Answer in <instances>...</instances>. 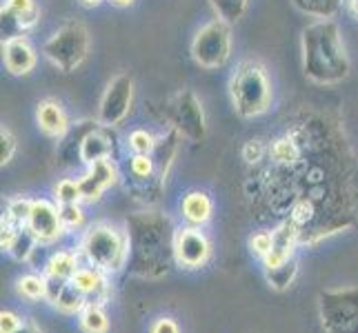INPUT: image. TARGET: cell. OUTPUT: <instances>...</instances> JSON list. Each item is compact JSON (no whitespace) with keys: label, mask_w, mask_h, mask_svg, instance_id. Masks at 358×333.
<instances>
[{"label":"cell","mask_w":358,"mask_h":333,"mask_svg":"<svg viewBox=\"0 0 358 333\" xmlns=\"http://www.w3.org/2000/svg\"><path fill=\"white\" fill-rule=\"evenodd\" d=\"M134 105V78L129 73H118L109 80L98 105V122L105 127H118L129 116Z\"/></svg>","instance_id":"cell-7"},{"label":"cell","mask_w":358,"mask_h":333,"mask_svg":"<svg viewBox=\"0 0 358 333\" xmlns=\"http://www.w3.org/2000/svg\"><path fill=\"white\" fill-rule=\"evenodd\" d=\"M294 7L312 18H334L343 0H292Z\"/></svg>","instance_id":"cell-18"},{"label":"cell","mask_w":358,"mask_h":333,"mask_svg":"<svg viewBox=\"0 0 358 333\" xmlns=\"http://www.w3.org/2000/svg\"><path fill=\"white\" fill-rule=\"evenodd\" d=\"M36 122H38V129L49 138H63L69 131V118L63 105L54 98H45L36 105Z\"/></svg>","instance_id":"cell-12"},{"label":"cell","mask_w":358,"mask_h":333,"mask_svg":"<svg viewBox=\"0 0 358 333\" xmlns=\"http://www.w3.org/2000/svg\"><path fill=\"white\" fill-rule=\"evenodd\" d=\"M212 244L199 227H182L174 233V256L182 267H201L209 258Z\"/></svg>","instance_id":"cell-9"},{"label":"cell","mask_w":358,"mask_h":333,"mask_svg":"<svg viewBox=\"0 0 358 333\" xmlns=\"http://www.w3.org/2000/svg\"><path fill=\"white\" fill-rule=\"evenodd\" d=\"M85 302H87V295H85L78 287H73L71 282H67L63 293L58 295V300L54 302L63 313H76L85 309Z\"/></svg>","instance_id":"cell-21"},{"label":"cell","mask_w":358,"mask_h":333,"mask_svg":"<svg viewBox=\"0 0 358 333\" xmlns=\"http://www.w3.org/2000/svg\"><path fill=\"white\" fill-rule=\"evenodd\" d=\"M78 184H80V195L85 202H98L101 195L105 193V187L90 174V171L83 178H78Z\"/></svg>","instance_id":"cell-30"},{"label":"cell","mask_w":358,"mask_h":333,"mask_svg":"<svg viewBox=\"0 0 358 333\" xmlns=\"http://www.w3.org/2000/svg\"><path fill=\"white\" fill-rule=\"evenodd\" d=\"M303 71L316 84H338L350 76V58L336 20L320 18L303 31Z\"/></svg>","instance_id":"cell-1"},{"label":"cell","mask_w":358,"mask_h":333,"mask_svg":"<svg viewBox=\"0 0 358 333\" xmlns=\"http://www.w3.org/2000/svg\"><path fill=\"white\" fill-rule=\"evenodd\" d=\"M18 291L29 300H38L45 298L47 293V280L38 278V276H24L18 280Z\"/></svg>","instance_id":"cell-27"},{"label":"cell","mask_w":358,"mask_h":333,"mask_svg":"<svg viewBox=\"0 0 358 333\" xmlns=\"http://www.w3.org/2000/svg\"><path fill=\"white\" fill-rule=\"evenodd\" d=\"M90 54V31L80 20H67L43 45V56L56 69L76 71Z\"/></svg>","instance_id":"cell-3"},{"label":"cell","mask_w":358,"mask_h":333,"mask_svg":"<svg viewBox=\"0 0 358 333\" xmlns=\"http://www.w3.org/2000/svg\"><path fill=\"white\" fill-rule=\"evenodd\" d=\"M16 333H41L36 327H31V325H27V327H22V329H18Z\"/></svg>","instance_id":"cell-41"},{"label":"cell","mask_w":358,"mask_h":333,"mask_svg":"<svg viewBox=\"0 0 358 333\" xmlns=\"http://www.w3.org/2000/svg\"><path fill=\"white\" fill-rule=\"evenodd\" d=\"M109 3L116 7H129V5H134V0H109Z\"/></svg>","instance_id":"cell-39"},{"label":"cell","mask_w":358,"mask_h":333,"mask_svg":"<svg viewBox=\"0 0 358 333\" xmlns=\"http://www.w3.org/2000/svg\"><path fill=\"white\" fill-rule=\"evenodd\" d=\"M47 293H45V298L49 302H56L58 300V295L63 293L65 285H67V280H60V278H52V276H47Z\"/></svg>","instance_id":"cell-36"},{"label":"cell","mask_w":358,"mask_h":333,"mask_svg":"<svg viewBox=\"0 0 358 333\" xmlns=\"http://www.w3.org/2000/svg\"><path fill=\"white\" fill-rule=\"evenodd\" d=\"M152 333H180V331H178V325L174 323V320L160 318L158 323L152 327Z\"/></svg>","instance_id":"cell-38"},{"label":"cell","mask_w":358,"mask_h":333,"mask_svg":"<svg viewBox=\"0 0 358 333\" xmlns=\"http://www.w3.org/2000/svg\"><path fill=\"white\" fill-rule=\"evenodd\" d=\"M38 244H41V242H38V238H36L34 233H31V229H29L27 225H22V229L18 231V236H16L14 244H11L9 253L14 256L16 260H27V258L34 253V249H36Z\"/></svg>","instance_id":"cell-23"},{"label":"cell","mask_w":358,"mask_h":333,"mask_svg":"<svg viewBox=\"0 0 358 333\" xmlns=\"http://www.w3.org/2000/svg\"><path fill=\"white\" fill-rule=\"evenodd\" d=\"M58 209H60V220H63L65 229H76L83 225L85 214L78 202L76 205H58Z\"/></svg>","instance_id":"cell-32"},{"label":"cell","mask_w":358,"mask_h":333,"mask_svg":"<svg viewBox=\"0 0 358 333\" xmlns=\"http://www.w3.org/2000/svg\"><path fill=\"white\" fill-rule=\"evenodd\" d=\"M90 174L103 184L105 189L114 187L116 180H118V171H116V165L112 163V158H103V160H96V163L87 165Z\"/></svg>","instance_id":"cell-24"},{"label":"cell","mask_w":358,"mask_h":333,"mask_svg":"<svg viewBox=\"0 0 358 333\" xmlns=\"http://www.w3.org/2000/svg\"><path fill=\"white\" fill-rule=\"evenodd\" d=\"M231 56V24L225 20H212L192 40V58L203 69L223 67Z\"/></svg>","instance_id":"cell-5"},{"label":"cell","mask_w":358,"mask_h":333,"mask_svg":"<svg viewBox=\"0 0 358 333\" xmlns=\"http://www.w3.org/2000/svg\"><path fill=\"white\" fill-rule=\"evenodd\" d=\"M34 200L24 198V195H18V198H11L7 205V218H11L16 225H27L29 214H31Z\"/></svg>","instance_id":"cell-28"},{"label":"cell","mask_w":358,"mask_h":333,"mask_svg":"<svg viewBox=\"0 0 358 333\" xmlns=\"http://www.w3.org/2000/svg\"><path fill=\"white\" fill-rule=\"evenodd\" d=\"M171 129H176L180 138H187L189 142H203L207 135V120L205 111L192 89H182L171 98L169 109Z\"/></svg>","instance_id":"cell-6"},{"label":"cell","mask_w":358,"mask_h":333,"mask_svg":"<svg viewBox=\"0 0 358 333\" xmlns=\"http://www.w3.org/2000/svg\"><path fill=\"white\" fill-rule=\"evenodd\" d=\"M323 320L329 333H358V291L323 295Z\"/></svg>","instance_id":"cell-8"},{"label":"cell","mask_w":358,"mask_h":333,"mask_svg":"<svg viewBox=\"0 0 358 333\" xmlns=\"http://www.w3.org/2000/svg\"><path fill=\"white\" fill-rule=\"evenodd\" d=\"M83 256L101 271H116L127 258V236L112 225H94L83 238Z\"/></svg>","instance_id":"cell-4"},{"label":"cell","mask_w":358,"mask_h":333,"mask_svg":"<svg viewBox=\"0 0 358 333\" xmlns=\"http://www.w3.org/2000/svg\"><path fill=\"white\" fill-rule=\"evenodd\" d=\"M3 60L5 69L11 76H27L38 63V56H36L34 45L24 36H9L3 43Z\"/></svg>","instance_id":"cell-11"},{"label":"cell","mask_w":358,"mask_h":333,"mask_svg":"<svg viewBox=\"0 0 358 333\" xmlns=\"http://www.w3.org/2000/svg\"><path fill=\"white\" fill-rule=\"evenodd\" d=\"M45 271H47V276L69 282L73 278V274L78 271V260H76V256L69 253V251H58V253H54L52 258H49Z\"/></svg>","instance_id":"cell-17"},{"label":"cell","mask_w":358,"mask_h":333,"mask_svg":"<svg viewBox=\"0 0 358 333\" xmlns=\"http://www.w3.org/2000/svg\"><path fill=\"white\" fill-rule=\"evenodd\" d=\"M80 3L85 5V7H98L103 3V0H80Z\"/></svg>","instance_id":"cell-42"},{"label":"cell","mask_w":358,"mask_h":333,"mask_svg":"<svg viewBox=\"0 0 358 333\" xmlns=\"http://www.w3.org/2000/svg\"><path fill=\"white\" fill-rule=\"evenodd\" d=\"M269 156L276 165H285V167L296 165L301 158V142L287 131L285 135H280V138H276L274 142H271Z\"/></svg>","instance_id":"cell-16"},{"label":"cell","mask_w":358,"mask_h":333,"mask_svg":"<svg viewBox=\"0 0 358 333\" xmlns=\"http://www.w3.org/2000/svg\"><path fill=\"white\" fill-rule=\"evenodd\" d=\"M73 287H78L85 295H92L96 293L105 285V280L101 276V269H90V267H78V271L73 274V278L69 280Z\"/></svg>","instance_id":"cell-20"},{"label":"cell","mask_w":358,"mask_h":333,"mask_svg":"<svg viewBox=\"0 0 358 333\" xmlns=\"http://www.w3.org/2000/svg\"><path fill=\"white\" fill-rule=\"evenodd\" d=\"M131 174L136 178H150L154 174L152 154H134L131 156Z\"/></svg>","instance_id":"cell-33"},{"label":"cell","mask_w":358,"mask_h":333,"mask_svg":"<svg viewBox=\"0 0 358 333\" xmlns=\"http://www.w3.org/2000/svg\"><path fill=\"white\" fill-rule=\"evenodd\" d=\"M80 327L85 333H105L107 316L98 304H87L80 313Z\"/></svg>","instance_id":"cell-22"},{"label":"cell","mask_w":358,"mask_h":333,"mask_svg":"<svg viewBox=\"0 0 358 333\" xmlns=\"http://www.w3.org/2000/svg\"><path fill=\"white\" fill-rule=\"evenodd\" d=\"M229 98L241 118H256L265 114L274 101V89L267 69L258 60H241L229 78Z\"/></svg>","instance_id":"cell-2"},{"label":"cell","mask_w":358,"mask_h":333,"mask_svg":"<svg viewBox=\"0 0 358 333\" xmlns=\"http://www.w3.org/2000/svg\"><path fill=\"white\" fill-rule=\"evenodd\" d=\"M20 329V318L11 311L0 313V333H16Z\"/></svg>","instance_id":"cell-37"},{"label":"cell","mask_w":358,"mask_h":333,"mask_svg":"<svg viewBox=\"0 0 358 333\" xmlns=\"http://www.w3.org/2000/svg\"><path fill=\"white\" fill-rule=\"evenodd\" d=\"M105 129L107 127L101 125V127H94L92 131H87L83 135L78 156L85 165H92V163H96V160H103V158H112L114 142Z\"/></svg>","instance_id":"cell-13"},{"label":"cell","mask_w":358,"mask_h":333,"mask_svg":"<svg viewBox=\"0 0 358 333\" xmlns=\"http://www.w3.org/2000/svg\"><path fill=\"white\" fill-rule=\"evenodd\" d=\"M247 5H250V0H209V7L214 9L216 18L229 24L238 22L245 16Z\"/></svg>","instance_id":"cell-19"},{"label":"cell","mask_w":358,"mask_h":333,"mask_svg":"<svg viewBox=\"0 0 358 333\" xmlns=\"http://www.w3.org/2000/svg\"><path fill=\"white\" fill-rule=\"evenodd\" d=\"M127 142H129V149L134 154H154L156 145H158V138L152 131H147V129H134L129 133Z\"/></svg>","instance_id":"cell-25"},{"label":"cell","mask_w":358,"mask_h":333,"mask_svg":"<svg viewBox=\"0 0 358 333\" xmlns=\"http://www.w3.org/2000/svg\"><path fill=\"white\" fill-rule=\"evenodd\" d=\"M16 149H18L16 135L11 133V129L3 127V131H0V163H3V167L11 163V158L16 156Z\"/></svg>","instance_id":"cell-31"},{"label":"cell","mask_w":358,"mask_h":333,"mask_svg":"<svg viewBox=\"0 0 358 333\" xmlns=\"http://www.w3.org/2000/svg\"><path fill=\"white\" fill-rule=\"evenodd\" d=\"M348 7H350V11L352 14L358 18V0H348Z\"/></svg>","instance_id":"cell-40"},{"label":"cell","mask_w":358,"mask_h":333,"mask_svg":"<svg viewBox=\"0 0 358 333\" xmlns=\"http://www.w3.org/2000/svg\"><path fill=\"white\" fill-rule=\"evenodd\" d=\"M294 276H296V262H289V260L276 269H267V278L276 289H285L294 280Z\"/></svg>","instance_id":"cell-29"},{"label":"cell","mask_w":358,"mask_h":333,"mask_svg":"<svg viewBox=\"0 0 358 333\" xmlns=\"http://www.w3.org/2000/svg\"><path fill=\"white\" fill-rule=\"evenodd\" d=\"M182 216L192 225H205L212 218V200L205 191H189L182 198Z\"/></svg>","instance_id":"cell-15"},{"label":"cell","mask_w":358,"mask_h":333,"mask_svg":"<svg viewBox=\"0 0 358 333\" xmlns=\"http://www.w3.org/2000/svg\"><path fill=\"white\" fill-rule=\"evenodd\" d=\"M3 11L14 18L16 27L22 31L34 29L41 20V7L36 5V0H5Z\"/></svg>","instance_id":"cell-14"},{"label":"cell","mask_w":358,"mask_h":333,"mask_svg":"<svg viewBox=\"0 0 358 333\" xmlns=\"http://www.w3.org/2000/svg\"><path fill=\"white\" fill-rule=\"evenodd\" d=\"M265 158V145L261 140H247L243 145V160L247 165H256Z\"/></svg>","instance_id":"cell-35"},{"label":"cell","mask_w":358,"mask_h":333,"mask_svg":"<svg viewBox=\"0 0 358 333\" xmlns=\"http://www.w3.org/2000/svg\"><path fill=\"white\" fill-rule=\"evenodd\" d=\"M56 202L58 205H76L83 200L80 195V184L78 180H71V178H63L58 184H56Z\"/></svg>","instance_id":"cell-26"},{"label":"cell","mask_w":358,"mask_h":333,"mask_svg":"<svg viewBox=\"0 0 358 333\" xmlns=\"http://www.w3.org/2000/svg\"><path fill=\"white\" fill-rule=\"evenodd\" d=\"M27 227L31 229V233L38 238L41 244H49L56 242L60 236H63V220H60V209L49 202V200H34L31 214L27 220Z\"/></svg>","instance_id":"cell-10"},{"label":"cell","mask_w":358,"mask_h":333,"mask_svg":"<svg viewBox=\"0 0 358 333\" xmlns=\"http://www.w3.org/2000/svg\"><path fill=\"white\" fill-rule=\"evenodd\" d=\"M250 246H252L254 253L265 258L271 251V246H274V233H269V231H258V233H254L252 240H250Z\"/></svg>","instance_id":"cell-34"}]
</instances>
